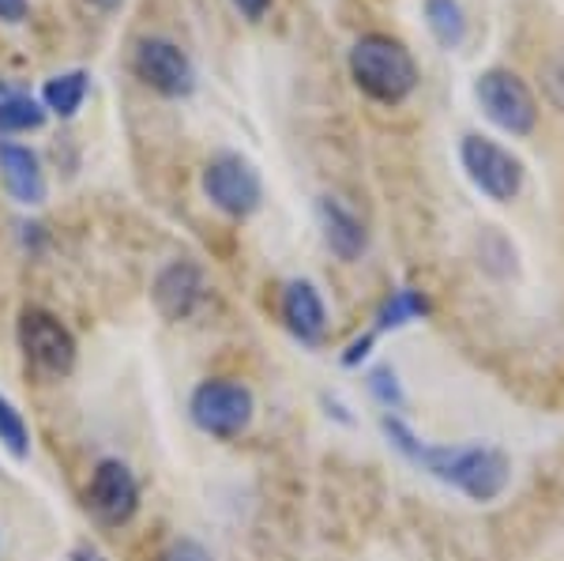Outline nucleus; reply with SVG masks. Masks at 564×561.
I'll use <instances>...</instances> for the list:
<instances>
[{"mask_svg": "<svg viewBox=\"0 0 564 561\" xmlns=\"http://www.w3.org/2000/svg\"><path fill=\"white\" fill-rule=\"evenodd\" d=\"M425 313H430V298L422 291H414V287H399V291H391L384 302H380L377 332H399V328H406V324L422 321Z\"/></svg>", "mask_w": 564, "mask_h": 561, "instance_id": "nucleus-16", "label": "nucleus"}, {"mask_svg": "<svg viewBox=\"0 0 564 561\" xmlns=\"http://www.w3.org/2000/svg\"><path fill=\"white\" fill-rule=\"evenodd\" d=\"M188 414H193L196 430H204L207 438L234 441L252 427V414H257V396L245 381L234 377H212V381H199L193 400H188Z\"/></svg>", "mask_w": 564, "mask_h": 561, "instance_id": "nucleus-3", "label": "nucleus"}, {"mask_svg": "<svg viewBox=\"0 0 564 561\" xmlns=\"http://www.w3.org/2000/svg\"><path fill=\"white\" fill-rule=\"evenodd\" d=\"M425 26L441 50H459L467 42V12L459 0H425Z\"/></svg>", "mask_w": 564, "mask_h": 561, "instance_id": "nucleus-14", "label": "nucleus"}, {"mask_svg": "<svg viewBox=\"0 0 564 561\" xmlns=\"http://www.w3.org/2000/svg\"><path fill=\"white\" fill-rule=\"evenodd\" d=\"M372 339H377V332H366V336H358V339H354L350 347H347V355H343V366H358V362L369 355Z\"/></svg>", "mask_w": 564, "mask_h": 561, "instance_id": "nucleus-21", "label": "nucleus"}, {"mask_svg": "<svg viewBox=\"0 0 564 561\" xmlns=\"http://www.w3.org/2000/svg\"><path fill=\"white\" fill-rule=\"evenodd\" d=\"M204 291H207L204 268H199L196 260L181 257V260H170V265L154 276L151 302L162 321H188V316L196 313V305L204 302Z\"/></svg>", "mask_w": 564, "mask_h": 561, "instance_id": "nucleus-10", "label": "nucleus"}, {"mask_svg": "<svg viewBox=\"0 0 564 561\" xmlns=\"http://www.w3.org/2000/svg\"><path fill=\"white\" fill-rule=\"evenodd\" d=\"M316 219L324 230V246L335 252L339 260H358L369 249V230L361 223V215L350 204H343L339 196H321L316 204Z\"/></svg>", "mask_w": 564, "mask_h": 561, "instance_id": "nucleus-12", "label": "nucleus"}, {"mask_svg": "<svg viewBox=\"0 0 564 561\" xmlns=\"http://www.w3.org/2000/svg\"><path fill=\"white\" fill-rule=\"evenodd\" d=\"M90 90V76L84 68L76 72H61V76H53L50 84L42 87V106L45 114H57V117H76L79 106H84Z\"/></svg>", "mask_w": 564, "mask_h": 561, "instance_id": "nucleus-15", "label": "nucleus"}, {"mask_svg": "<svg viewBox=\"0 0 564 561\" xmlns=\"http://www.w3.org/2000/svg\"><path fill=\"white\" fill-rule=\"evenodd\" d=\"M234 8H238L245 20L257 23V20H263V12L271 8V0H234Z\"/></svg>", "mask_w": 564, "mask_h": 561, "instance_id": "nucleus-22", "label": "nucleus"}, {"mask_svg": "<svg viewBox=\"0 0 564 561\" xmlns=\"http://www.w3.org/2000/svg\"><path fill=\"white\" fill-rule=\"evenodd\" d=\"M20 350L42 377H53V381L68 377L79 355L68 324L57 313L42 310V305H26L20 313Z\"/></svg>", "mask_w": 564, "mask_h": 561, "instance_id": "nucleus-6", "label": "nucleus"}, {"mask_svg": "<svg viewBox=\"0 0 564 561\" xmlns=\"http://www.w3.org/2000/svg\"><path fill=\"white\" fill-rule=\"evenodd\" d=\"M204 196L230 219H249L263 201V181L249 159L223 151L204 166Z\"/></svg>", "mask_w": 564, "mask_h": 561, "instance_id": "nucleus-7", "label": "nucleus"}, {"mask_svg": "<svg viewBox=\"0 0 564 561\" xmlns=\"http://www.w3.org/2000/svg\"><path fill=\"white\" fill-rule=\"evenodd\" d=\"M132 68L143 84L166 98H188L196 90V68L188 53L166 39H143L135 45Z\"/></svg>", "mask_w": 564, "mask_h": 561, "instance_id": "nucleus-9", "label": "nucleus"}, {"mask_svg": "<svg viewBox=\"0 0 564 561\" xmlns=\"http://www.w3.org/2000/svg\"><path fill=\"white\" fill-rule=\"evenodd\" d=\"M350 76L361 95L380 106H399L417 90V61L391 34H361L350 45Z\"/></svg>", "mask_w": 564, "mask_h": 561, "instance_id": "nucleus-2", "label": "nucleus"}, {"mask_svg": "<svg viewBox=\"0 0 564 561\" xmlns=\"http://www.w3.org/2000/svg\"><path fill=\"white\" fill-rule=\"evenodd\" d=\"M90 4H98V8H102V12H113V8H121L124 0H90Z\"/></svg>", "mask_w": 564, "mask_h": 561, "instance_id": "nucleus-25", "label": "nucleus"}, {"mask_svg": "<svg viewBox=\"0 0 564 561\" xmlns=\"http://www.w3.org/2000/svg\"><path fill=\"white\" fill-rule=\"evenodd\" d=\"M68 561H102V554H98V550H90V547H76L68 554Z\"/></svg>", "mask_w": 564, "mask_h": 561, "instance_id": "nucleus-24", "label": "nucleus"}, {"mask_svg": "<svg viewBox=\"0 0 564 561\" xmlns=\"http://www.w3.org/2000/svg\"><path fill=\"white\" fill-rule=\"evenodd\" d=\"M459 162L463 174L470 177V185L478 188L486 201L494 204H512L523 193V162L505 148V143L489 140V136H463L459 140Z\"/></svg>", "mask_w": 564, "mask_h": 561, "instance_id": "nucleus-5", "label": "nucleus"}, {"mask_svg": "<svg viewBox=\"0 0 564 561\" xmlns=\"http://www.w3.org/2000/svg\"><path fill=\"white\" fill-rule=\"evenodd\" d=\"M369 392L377 396L380 407H388V411H399L403 407V388H399V377L391 366H377L369 374Z\"/></svg>", "mask_w": 564, "mask_h": 561, "instance_id": "nucleus-19", "label": "nucleus"}, {"mask_svg": "<svg viewBox=\"0 0 564 561\" xmlns=\"http://www.w3.org/2000/svg\"><path fill=\"white\" fill-rule=\"evenodd\" d=\"M0 20L23 23L26 20V0H0Z\"/></svg>", "mask_w": 564, "mask_h": 561, "instance_id": "nucleus-23", "label": "nucleus"}, {"mask_svg": "<svg viewBox=\"0 0 564 561\" xmlns=\"http://www.w3.org/2000/svg\"><path fill=\"white\" fill-rule=\"evenodd\" d=\"M87 509L106 528H124L140 509V483L121 460H98L87 483Z\"/></svg>", "mask_w": 564, "mask_h": 561, "instance_id": "nucleus-8", "label": "nucleus"}, {"mask_svg": "<svg viewBox=\"0 0 564 561\" xmlns=\"http://www.w3.org/2000/svg\"><path fill=\"white\" fill-rule=\"evenodd\" d=\"M0 181H4L8 196L23 207H39L50 196V185H45V170L39 155L23 143L0 140Z\"/></svg>", "mask_w": 564, "mask_h": 561, "instance_id": "nucleus-11", "label": "nucleus"}, {"mask_svg": "<svg viewBox=\"0 0 564 561\" xmlns=\"http://www.w3.org/2000/svg\"><path fill=\"white\" fill-rule=\"evenodd\" d=\"M282 321H286L290 336L316 347L327 332V305L321 291L308 279H290L282 287Z\"/></svg>", "mask_w": 564, "mask_h": 561, "instance_id": "nucleus-13", "label": "nucleus"}, {"mask_svg": "<svg viewBox=\"0 0 564 561\" xmlns=\"http://www.w3.org/2000/svg\"><path fill=\"white\" fill-rule=\"evenodd\" d=\"M475 98L489 125L508 136H531L539 125V98L512 68H489L475 79Z\"/></svg>", "mask_w": 564, "mask_h": 561, "instance_id": "nucleus-4", "label": "nucleus"}, {"mask_svg": "<svg viewBox=\"0 0 564 561\" xmlns=\"http://www.w3.org/2000/svg\"><path fill=\"white\" fill-rule=\"evenodd\" d=\"M45 106L42 98L31 95H4L0 98V136H15V132H39L45 125Z\"/></svg>", "mask_w": 564, "mask_h": 561, "instance_id": "nucleus-17", "label": "nucleus"}, {"mask_svg": "<svg viewBox=\"0 0 564 561\" xmlns=\"http://www.w3.org/2000/svg\"><path fill=\"white\" fill-rule=\"evenodd\" d=\"M380 430L425 475H433L436 483L452 486L478 505L497 501L512 483V460L494 445H425L395 411L380 414Z\"/></svg>", "mask_w": 564, "mask_h": 561, "instance_id": "nucleus-1", "label": "nucleus"}, {"mask_svg": "<svg viewBox=\"0 0 564 561\" xmlns=\"http://www.w3.org/2000/svg\"><path fill=\"white\" fill-rule=\"evenodd\" d=\"M159 561H215V558H212V550H207L204 542H196V539H174L159 554Z\"/></svg>", "mask_w": 564, "mask_h": 561, "instance_id": "nucleus-20", "label": "nucleus"}, {"mask_svg": "<svg viewBox=\"0 0 564 561\" xmlns=\"http://www.w3.org/2000/svg\"><path fill=\"white\" fill-rule=\"evenodd\" d=\"M0 449L12 460H20V464L31 456V427H26L23 411L8 396H0Z\"/></svg>", "mask_w": 564, "mask_h": 561, "instance_id": "nucleus-18", "label": "nucleus"}]
</instances>
